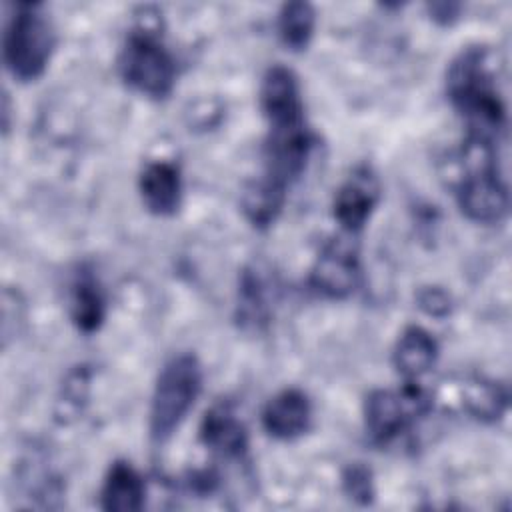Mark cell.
Wrapping results in <instances>:
<instances>
[{"instance_id": "6da1fadb", "label": "cell", "mask_w": 512, "mask_h": 512, "mask_svg": "<svg viewBox=\"0 0 512 512\" xmlns=\"http://www.w3.org/2000/svg\"><path fill=\"white\" fill-rule=\"evenodd\" d=\"M446 94L464 118L468 136L494 142L506 128V106L496 82L494 54L480 44L462 48L446 70Z\"/></svg>"}, {"instance_id": "7a4b0ae2", "label": "cell", "mask_w": 512, "mask_h": 512, "mask_svg": "<svg viewBox=\"0 0 512 512\" xmlns=\"http://www.w3.org/2000/svg\"><path fill=\"white\" fill-rule=\"evenodd\" d=\"M464 174L456 186L460 212L476 224H496L508 214V188L498 170L494 142L468 136L462 148Z\"/></svg>"}, {"instance_id": "3957f363", "label": "cell", "mask_w": 512, "mask_h": 512, "mask_svg": "<svg viewBox=\"0 0 512 512\" xmlns=\"http://www.w3.org/2000/svg\"><path fill=\"white\" fill-rule=\"evenodd\" d=\"M140 22L124 40L118 54V72L124 84L142 96L168 98L176 84V60L162 42L158 20Z\"/></svg>"}, {"instance_id": "277c9868", "label": "cell", "mask_w": 512, "mask_h": 512, "mask_svg": "<svg viewBox=\"0 0 512 512\" xmlns=\"http://www.w3.org/2000/svg\"><path fill=\"white\" fill-rule=\"evenodd\" d=\"M202 364L190 354L172 356L160 370L148 412V432L152 442L164 444L180 428L194 408L202 390Z\"/></svg>"}, {"instance_id": "5b68a950", "label": "cell", "mask_w": 512, "mask_h": 512, "mask_svg": "<svg viewBox=\"0 0 512 512\" xmlns=\"http://www.w3.org/2000/svg\"><path fill=\"white\" fill-rule=\"evenodd\" d=\"M56 48V32L40 4H18L8 18L2 38V58L8 72L20 82L44 74Z\"/></svg>"}, {"instance_id": "8992f818", "label": "cell", "mask_w": 512, "mask_h": 512, "mask_svg": "<svg viewBox=\"0 0 512 512\" xmlns=\"http://www.w3.org/2000/svg\"><path fill=\"white\" fill-rule=\"evenodd\" d=\"M428 392L418 380H404L398 390H372L362 406L364 426L374 444L386 446L430 410Z\"/></svg>"}, {"instance_id": "52a82bcc", "label": "cell", "mask_w": 512, "mask_h": 512, "mask_svg": "<svg viewBox=\"0 0 512 512\" xmlns=\"http://www.w3.org/2000/svg\"><path fill=\"white\" fill-rule=\"evenodd\" d=\"M362 264L356 234L340 232L318 252L310 270V288L326 298L344 300L360 286Z\"/></svg>"}, {"instance_id": "ba28073f", "label": "cell", "mask_w": 512, "mask_h": 512, "mask_svg": "<svg viewBox=\"0 0 512 512\" xmlns=\"http://www.w3.org/2000/svg\"><path fill=\"white\" fill-rule=\"evenodd\" d=\"M314 148V134L306 124L292 128H270L264 144V172L266 176L290 188L310 160Z\"/></svg>"}, {"instance_id": "9c48e42d", "label": "cell", "mask_w": 512, "mask_h": 512, "mask_svg": "<svg viewBox=\"0 0 512 512\" xmlns=\"http://www.w3.org/2000/svg\"><path fill=\"white\" fill-rule=\"evenodd\" d=\"M378 200L380 182L376 172L366 164L356 166L334 194V220L340 224L344 232L358 234L372 216Z\"/></svg>"}, {"instance_id": "30bf717a", "label": "cell", "mask_w": 512, "mask_h": 512, "mask_svg": "<svg viewBox=\"0 0 512 512\" xmlns=\"http://www.w3.org/2000/svg\"><path fill=\"white\" fill-rule=\"evenodd\" d=\"M260 108L270 128H292L304 122V102L296 74L282 66L272 64L260 84Z\"/></svg>"}, {"instance_id": "8fae6325", "label": "cell", "mask_w": 512, "mask_h": 512, "mask_svg": "<svg viewBox=\"0 0 512 512\" xmlns=\"http://www.w3.org/2000/svg\"><path fill=\"white\" fill-rule=\"evenodd\" d=\"M182 172L170 160L148 162L138 176V192L148 212L172 216L182 204Z\"/></svg>"}, {"instance_id": "7c38bea8", "label": "cell", "mask_w": 512, "mask_h": 512, "mask_svg": "<svg viewBox=\"0 0 512 512\" xmlns=\"http://www.w3.org/2000/svg\"><path fill=\"white\" fill-rule=\"evenodd\" d=\"M312 422V402L300 388H284L274 394L262 410L264 430L278 440L302 436Z\"/></svg>"}, {"instance_id": "4fadbf2b", "label": "cell", "mask_w": 512, "mask_h": 512, "mask_svg": "<svg viewBox=\"0 0 512 512\" xmlns=\"http://www.w3.org/2000/svg\"><path fill=\"white\" fill-rule=\"evenodd\" d=\"M202 444L226 458H242L248 452V430L228 402L210 406L200 422Z\"/></svg>"}, {"instance_id": "5bb4252c", "label": "cell", "mask_w": 512, "mask_h": 512, "mask_svg": "<svg viewBox=\"0 0 512 512\" xmlns=\"http://www.w3.org/2000/svg\"><path fill=\"white\" fill-rule=\"evenodd\" d=\"M146 502V482L142 474L126 460L110 464L102 488L100 506L106 512H138Z\"/></svg>"}, {"instance_id": "9a60e30c", "label": "cell", "mask_w": 512, "mask_h": 512, "mask_svg": "<svg viewBox=\"0 0 512 512\" xmlns=\"http://www.w3.org/2000/svg\"><path fill=\"white\" fill-rule=\"evenodd\" d=\"M436 358L438 342L422 326H406L392 350L394 368L404 380H420L436 364Z\"/></svg>"}, {"instance_id": "2e32d148", "label": "cell", "mask_w": 512, "mask_h": 512, "mask_svg": "<svg viewBox=\"0 0 512 512\" xmlns=\"http://www.w3.org/2000/svg\"><path fill=\"white\" fill-rule=\"evenodd\" d=\"M288 198V186L282 182L260 174L254 180L246 182L240 194V208L244 218L254 228H268L280 216Z\"/></svg>"}, {"instance_id": "e0dca14e", "label": "cell", "mask_w": 512, "mask_h": 512, "mask_svg": "<svg viewBox=\"0 0 512 512\" xmlns=\"http://www.w3.org/2000/svg\"><path fill=\"white\" fill-rule=\"evenodd\" d=\"M70 318L84 332H96L106 318L104 290L90 268H80L70 284Z\"/></svg>"}, {"instance_id": "ac0fdd59", "label": "cell", "mask_w": 512, "mask_h": 512, "mask_svg": "<svg viewBox=\"0 0 512 512\" xmlns=\"http://www.w3.org/2000/svg\"><path fill=\"white\" fill-rule=\"evenodd\" d=\"M258 270L246 268L238 280V304L236 318L244 328L262 330L270 320V304L266 296V286Z\"/></svg>"}, {"instance_id": "d6986e66", "label": "cell", "mask_w": 512, "mask_h": 512, "mask_svg": "<svg viewBox=\"0 0 512 512\" xmlns=\"http://www.w3.org/2000/svg\"><path fill=\"white\" fill-rule=\"evenodd\" d=\"M276 28H278V36H280L282 44L288 50H292V52L304 50L310 44V40L314 36V28H316L314 6L308 2L282 4L280 12H278Z\"/></svg>"}, {"instance_id": "ffe728a7", "label": "cell", "mask_w": 512, "mask_h": 512, "mask_svg": "<svg viewBox=\"0 0 512 512\" xmlns=\"http://www.w3.org/2000/svg\"><path fill=\"white\" fill-rule=\"evenodd\" d=\"M508 406L506 388L494 380L476 378L464 386V408L482 422H496Z\"/></svg>"}, {"instance_id": "44dd1931", "label": "cell", "mask_w": 512, "mask_h": 512, "mask_svg": "<svg viewBox=\"0 0 512 512\" xmlns=\"http://www.w3.org/2000/svg\"><path fill=\"white\" fill-rule=\"evenodd\" d=\"M342 490L352 502L360 506L372 504L376 496V488H374V476L370 468L364 466L362 462L348 464L342 472Z\"/></svg>"}, {"instance_id": "7402d4cb", "label": "cell", "mask_w": 512, "mask_h": 512, "mask_svg": "<svg viewBox=\"0 0 512 512\" xmlns=\"http://www.w3.org/2000/svg\"><path fill=\"white\" fill-rule=\"evenodd\" d=\"M418 304L426 314L436 316V318L448 316V312H450V296L442 288H436V286L420 290Z\"/></svg>"}, {"instance_id": "603a6c76", "label": "cell", "mask_w": 512, "mask_h": 512, "mask_svg": "<svg viewBox=\"0 0 512 512\" xmlns=\"http://www.w3.org/2000/svg\"><path fill=\"white\" fill-rule=\"evenodd\" d=\"M432 20L440 22V24H452L458 18L460 12V4H452V2H434L428 6Z\"/></svg>"}]
</instances>
